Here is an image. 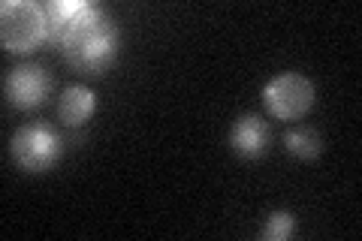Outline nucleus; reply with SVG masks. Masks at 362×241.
Wrapping results in <instances>:
<instances>
[{
  "label": "nucleus",
  "mask_w": 362,
  "mask_h": 241,
  "mask_svg": "<svg viewBox=\"0 0 362 241\" xmlns=\"http://www.w3.org/2000/svg\"><path fill=\"white\" fill-rule=\"evenodd\" d=\"M49 37L45 9L30 0H6L0 6V40L9 52H30Z\"/></svg>",
  "instance_id": "2"
},
{
  "label": "nucleus",
  "mask_w": 362,
  "mask_h": 241,
  "mask_svg": "<svg viewBox=\"0 0 362 241\" xmlns=\"http://www.w3.org/2000/svg\"><path fill=\"white\" fill-rule=\"evenodd\" d=\"M49 73L42 70V66L37 64H25V66H16L13 73L6 76V100L13 102V106L18 109H33L40 106V102L45 100V94H49Z\"/></svg>",
  "instance_id": "5"
},
{
  "label": "nucleus",
  "mask_w": 362,
  "mask_h": 241,
  "mask_svg": "<svg viewBox=\"0 0 362 241\" xmlns=\"http://www.w3.org/2000/svg\"><path fill=\"white\" fill-rule=\"evenodd\" d=\"M61 52L66 64H73L82 73H103L112 66L118 52V30L112 25V18L103 16V9L88 6L61 37Z\"/></svg>",
  "instance_id": "1"
},
{
  "label": "nucleus",
  "mask_w": 362,
  "mask_h": 241,
  "mask_svg": "<svg viewBox=\"0 0 362 241\" xmlns=\"http://www.w3.org/2000/svg\"><path fill=\"white\" fill-rule=\"evenodd\" d=\"M88 6L90 4H85V0H52V4L45 6V18H49V37L58 40L61 33L70 28Z\"/></svg>",
  "instance_id": "8"
},
{
  "label": "nucleus",
  "mask_w": 362,
  "mask_h": 241,
  "mask_svg": "<svg viewBox=\"0 0 362 241\" xmlns=\"http://www.w3.org/2000/svg\"><path fill=\"white\" fill-rule=\"evenodd\" d=\"M94 112V90L85 85H70L58 100V118L66 124V127H78L85 124Z\"/></svg>",
  "instance_id": "7"
},
{
  "label": "nucleus",
  "mask_w": 362,
  "mask_h": 241,
  "mask_svg": "<svg viewBox=\"0 0 362 241\" xmlns=\"http://www.w3.org/2000/svg\"><path fill=\"white\" fill-rule=\"evenodd\" d=\"M284 145L293 157H302V160H314L320 154V136H317L314 127H305V124H296L284 133Z\"/></svg>",
  "instance_id": "9"
},
{
  "label": "nucleus",
  "mask_w": 362,
  "mask_h": 241,
  "mask_svg": "<svg viewBox=\"0 0 362 241\" xmlns=\"http://www.w3.org/2000/svg\"><path fill=\"white\" fill-rule=\"evenodd\" d=\"M293 226H296V221H293L290 211H272L266 217V226H263V238L266 241H284L293 235Z\"/></svg>",
  "instance_id": "10"
},
{
  "label": "nucleus",
  "mask_w": 362,
  "mask_h": 241,
  "mask_svg": "<svg viewBox=\"0 0 362 241\" xmlns=\"http://www.w3.org/2000/svg\"><path fill=\"white\" fill-rule=\"evenodd\" d=\"M269 145V127L259 114H242L230 130V148L242 157H259Z\"/></svg>",
  "instance_id": "6"
},
{
  "label": "nucleus",
  "mask_w": 362,
  "mask_h": 241,
  "mask_svg": "<svg viewBox=\"0 0 362 241\" xmlns=\"http://www.w3.org/2000/svg\"><path fill=\"white\" fill-rule=\"evenodd\" d=\"M9 154L25 172H45L58 163L61 157V139L45 124H25L13 133Z\"/></svg>",
  "instance_id": "3"
},
{
  "label": "nucleus",
  "mask_w": 362,
  "mask_h": 241,
  "mask_svg": "<svg viewBox=\"0 0 362 241\" xmlns=\"http://www.w3.org/2000/svg\"><path fill=\"white\" fill-rule=\"evenodd\" d=\"M263 102L281 121L302 118L314 102V85L302 73H278L263 88Z\"/></svg>",
  "instance_id": "4"
}]
</instances>
